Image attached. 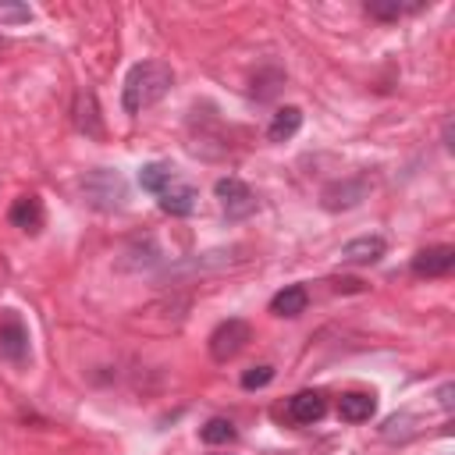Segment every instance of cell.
Masks as SVG:
<instances>
[{
    "label": "cell",
    "mask_w": 455,
    "mask_h": 455,
    "mask_svg": "<svg viewBox=\"0 0 455 455\" xmlns=\"http://www.w3.org/2000/svg\"><path fill=\"white\" fill-rule=\"evenodd\" d=\"M32 11L28 7H11V4H0V21H28Z\"/></svg>",
    "instance_id": "cell-20"
},
{
    "label": "cell",
    "mask_w": 455,
    "mask_h": 455,
    "mask_svg": "<svg viewBox=\"0 0 455 455\" xmlns=\"http://www.w3.org/2000/svg\"><path fill=\"white\" fill-rule=\"evenodd\" d=\"M7 220H11L14 228H21L25 235H39L43 224H46L43 199H39V196H18L14 206H11V213H7Z\"/></svg>",
    "instance_id": "cell-8"
},
{
    "label": "cell",
    "mask_w": 455,
    "mask_h": 455,
    "mask_svg": "<svg viewBox=\"0 0 455 455\" xmlns=\"http://www.w3.org/2000/svg\"><path fill=\"white\" fill-rule=\"evenodd\" d=\"M373 412H377V398L366 395V391H348V395H341V402H338V416H341L345 423H366Z\"/></svg>",
    "instance_id": "cell-12"
},
{
    "label": "cell",
    "mask_w": 455,
    "mask_h": 455,
    "mask_svg": "<svg viewBox=\"0 0 455 455\" xmlns=\"http://www.w3.org/2000/svg\"><path fill=\"white\" fill-rule=\"evenodd\" d=\"M288 419L291 423H299V427H313L316 419H323V412H327V398H323V391H299V395H291L288 398Z\"/></svg>",
    "instance_id": "cell-7"
},
{
    "label": "cell",
    "mask_w": 455,
    "mask_h": 455,
    "mask_svg": "<svg viewBox=\"0 0 455 455\" xmlns=\"http://www.w3.org/2000/svg\"><path fill=\"white\" fill-rule=\"evenodd\" d=\"M306 306H309V291L302 284H288L270 299L274 316H299V313H306Z\"/></svg>",
    "instance_id": "cell-14"
},
{
    "label": "cell",
    "mask_w": 455,
    "mask_h": 455,
    "mask_svg": "<svg viewBox=\"0 0 455 455\" xmlns=\"http://www.w3.org/2000/svg\"><path fill=\"white\" fill-rule=\"evenodd\" d=\"M270 380H274V366H267V363H259V366H249V370L242 373V387H245V391L267 387Z\"/></svg>",
    "instance_id": "cell-19"
},
{
    "label": "cell",
    "mask_w": 455,
    "mask_h": 455,
    "mask_svg": "<svg viewBox=\"0 0 455 455\" xmlns=\"http://www.w3.org/2000/svg\"><path fill=\"white\" fill-rule=\"evenodd\" d=\"M451 395H455V384H451V380H444V384L437 387V405H441L444 412L451 409Z\"/></svg>",
    "instance_id": "cell-21"
},
{
    "label": "cell",
    "mask_w": 455,
    "mask_h": 455,
    "mask_svg": "<svg viewBox=\"0 0 455 455\" xmlns=\"http://www.w3.org/2000/svg\"><path fill=\"white\" fill-rule=\"evenodd\" d=\"M363 11H366L370 18H377V21H398V18H405V14L423 11V0H412V4H398V0H370Z\"/></svg>",
    "instance_id": "cell-16"
},
{
    "label": "cell",
    "mask_w": 455,
    "mask_h": 455,
    "mask_svg": "<svg viewBox=\"0 0 455 455\" xmlns=\"http://www.w3.org/2000/svg\"><path fill=\"white\" fill-rule=\"evenodd\" d=\"M213 196H217V203H220V210H224V217L228 220H245L249 213H256V192L242 181V178H220L217 185H213Z\"/></svg>",
    "instance_id": "cell-3"
},
{
    "label": "cell",
    "mask_w": 455,
    "mask_h": 455,
    "mask_svg": "<svg viewBox=\"0 0 455 455\" xmlns=\"http://www.w3.org/2000/svg\"><path fill=\"white\" fill-rule=\"evenodd\" d=\"M299 128H302V110H299V107H281V110L270 117V124H267V139H270V142H288Z\"/></svg>",
    "instance_id": "cell-15"
},
{
    "label": "cell",
    "mask_w": 455,
    "mask_h": 455,
    "mask_svg": "<svg viewBox=\"0 0 455 455\" xmlns=\"http://www.w3.org/2000/svg\"><path fill=\"white\" fill-rule=\"evenodd\" d=\"M174 85V68L164 60H139L128 75H124V89H121V103L128 114H142L153 103H160Z\"/></svg>",
    "instance_id": "cell-1"
},
{
    "label": "cell",
    "mask_w": 455,
    "mask_h": 455,
    "mask_svg": "<svg viewBox=\"0 0 455 455\" xmlns=\"http://www.w3.org/2000/svg\"><path fill=\"white\" fill-rule=\"evenodd\" d=\"M171 178H178V174H174V167L164 164V160H153V164H142V167H139V185H142L149 196H156Z\"/></svg>",
    "instance_id": "cell-17"
},
{
    "label": "cell",
    "mask_w": 455,
    "mask_h": 455,
    "mask_svg": "<svg viewBox=\"0 0 455 455\" xmlns=\"http://www.w3.org/2000/svg\"><path fill=\"white\" fill-rule=\"evenodd\" d=\"M75 124H78V132H85L92 139L103 135V121H100V107H96L92 92H78L75 96Z\"/></svg>",
    "instance_id": "cell-13"
},
{
    "label": "cell",
    "mask_w": 455,
    "mask_h": 455,
    "mask_svg": "<svg viewBox=\"0 0 455 455\" xmlns=\"http://www.w3.org/2000/svg\"><path fill=\"white\" fill-rule=\"evenodd\" d=\"M409 267H412L416 277H444L455 267V249L451 245H427L412 256Z\"/></svg>",
    "instance_id": "cell-6"
},
{
    "label": "cell",
    "mask_w": 455,
    "mask_h": 455,
    "mask_svg": "<svg viewBox=\"0 0 455 455\" xmlns=\"http://www.w3.org/2000/svg\"><path fill=\"white\" fill-rule=\"evenodd\" d=\"M82 192H85V199H89L96 210H121V206H124V178L114 174V171H107V167L92 171V174L82 181Z\"/></svg>",
    "instance_id": "cell-2"
},
{
    "label": "cell",
    "mask_w": 455,
    "mask_h": 455,
    "mask_svg": "<svg viewBox=\"0 0 455 455\" xmlns=\"http://www.w3.org/2000/svg\"><path fill=\"white\" fill-rule=\"evenodd\" d=\"M196 203H199V192H196L188 181H181V178H171V181L156 192V206H160L164 213H171V217H188V213L196 210Z\"/></svg>",
    "instance_id": "cell-5"
},
{
    "label": "cell",
    "mask_w": 455,
    "mask_h": 455,
    "mask_svg": "<svg viewBox=\"0 0 455 455\" xmlns=\"http://www.w3.org/2000/svg\"><path fill=\"white\" fill-rule=\"evenodd\" d=\"M363 196H366V181L355 178V181H334V185H327L320 199H323L327 210H348V206H355Z\"/></svg>",
    "instance_id": "cell-11"
},
{
    "label": "cell",
    "mask_w": 455,
    "mask_h": 455,
    "mask_svg": "<svg viewBox=\"0 0 455 455\" xmlns=\"http://www.w3.org/2000/svg\"><path fill=\"white\" fill-rule=\"evenodd\" d=\"M249 338H252L249 323L238 320V316H231V320H224V323L213 327V334H210V355H213L217 363H228V359H235V355L245 348Z\"/></svg>",
    "instance_id": "cell-4"
},
{
    "label": "cell",
    "mask_w": 455,
    "mask_h": 455,
    "mask_svg": "<svg viewBox=\"0 0 455 455\" xmlns=\"http://www.w3.org/2000/svg\"><path fill=\"white\" fill-rule=\"evenodd\" d=\"M199 437H203L206 444H231V441L238 437V430H235V423H231V419L213 416V419H206V423L199 427Z\"/></svg>",
    "instance_id": "cell-18"
},
{
    "label": "cell",
    "mask_w": 455,
    "mask_h": 455,
    "mask_svg": "<svg viewBox=\"0 0 455 455\" xmlns=\"http://www.w3.org/2000/svg\"><path fill=\"white\" fill-rule=\"evenodd\" d=\"M28 355V331L18 316H7L0 323V359H11V363H21Z\"/></svg>",
    "instance_id": "cell-9"
},
{
    "label": "cell",
    "mask_w": 455,
    "mask_h": 455,
    "mask_svg": "<svg viewBox=\"0 0 455 455\" xmlns=\"http://www.w3.org/2000/svg\"><path fill=\"white\" fill-rule=\"evenodd\" d=\"M384 252H387V242L380 235H363V238H352L341 245V263L363 267V263H377Z\"/></svg>",
    "instance_id": "cell-10"
}]
</instances>
